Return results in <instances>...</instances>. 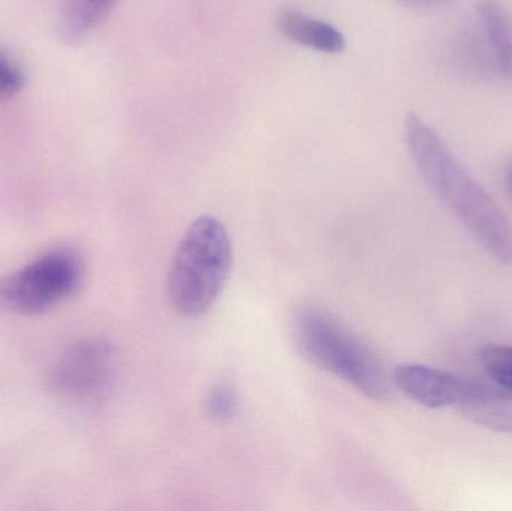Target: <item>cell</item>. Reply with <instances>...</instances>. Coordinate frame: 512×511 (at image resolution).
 <instances>
[{
    "instance_id": "cell-15",
    "label": "cell",
    "mask_w": 512,
    "mask_h": 511,
    "mask_svg": "<svg viewBox=\"0 0 512 511\" xmlns=\"http://www.w3.org/2000/svg\"><path fill=\"white\" fill-rule=\"evenodd\" d=\"M505 179H507L508 188H510V192L512 194V159L510 164L507 165V171H505Z\"/></svg>"
},
{
    "instance_id": "cell-4",
    "label": "cell",
    "mask_w": 512,
    "mask_h": 511,
    "mask_svg": "<svg viewBox=\"0 0 512 511\" xmlns=\"http://www.w3.org/2000/svg\"><path fill=\"white\" fill-rule=\"evenodd\" d=\"M83 263L74 251L59 249L0 279V309L33 315L48 311L75 293Z\"/></svg>"
},
{
    "instance_id": "cell-14",
    "label": "cell",
    "mask_w": 512,
    "mask_h": 511,
    "mask_svg": "<svg viewBox=\"0 0 512 511\" xmlns=\"http://www.w3.org/2000/svg\"><path fill=\"white\" fill-rule=\"evenodd\" d=\"M400 2L415 6V8H435V6L444 5L450 0H400Z\"/></svg>"
},
{
    "instance_id": "cell-8",
    "label": "cell",
    "mask_w": 512,
    "mask_h": 511,
    "mask_svg": "<svg viewBox=\"0 0 512 511\" xmlns=\"http://www.w3.org/2000/svg\"><path fill=\"white\" fill-rule=\"evenodd\" d=\"M277 27L288 41L319 53L339 54L346 47L345 35L336 26L295 8L280 12Z\"/></svg>"
},
{
    "instance_id": "cell-13",
    "label": "cell",
    "mask_w": 512,
    "mask_h": 511,
    "mask_svg": "<svg viewBox=\"0 0 512 511\" xmlns=\"http://www.w3.org/2000/svg\"><path fill=\"white\" fill-rule=\"evenodd\" d=\"M23 86V72L11 57L0 51V101L14 98Z\"/></svg>"
},
{
    "instance_id": "cell-2",
    "label": "cell",
    "mask_w": 512,
    "mask_h": 511,
    "mask_svg": "<svg viewBox=\"0 0 512 511\" xmlns=\"http://www.w3.org/2000/svg\"><path fill=\"white\" fill-rule=\"evenodd\" d=\"M298 353L322 371L336 375L373 401L393 396V380L375 351L331 312L304 305L292 318Z\"/></svg>"
},
{
    "instance_id": "cell-9",
    "label": "cell",
    "mask_w": 512,
    "mask_h": 511,
    "mask_svg": "<svg viewBox=\"0 0 512 511\" xmlns=\"http://www.w3.org/2000/svg\"><path fill=\"white\" fill-rule=\"evenodd\" d=\"M477 14L493 68L502 77H512V20L499 0H477Z\"/></svg>"
},
{
    "instance_id": "cell-5",
    "label": "cell",
    "mask_w": 512,
    "mask_h": 511,
    "mask_svg": "<svg viewBox=\"0 0 512 511\" xmlns=\"http://www.w3.org/2000/svg\"><path fill=\"white\" fill-rule=\"evenodd\" d=\"M116 375V348L105 339H83L57 360L50 374V389L68 404L98 407L110 396Z\"/></svg>"
},
{
    "instance_id": "cell-11",
    "label": "cell",
    "mask_w": 512,
    "mask_h": 511,
    "mask_svg": "<svg viewBox=\"0 0 512 511\" xmlns=\"http://www.w3.org/2000/svg\"><path fill=\"white\" fill-rule=\"evenodd\" d=\"M207 414L216 422H230L240 410L239 392L228 381H219L210 387L206 396Z\"/></svg>"
},
{
    "instance_id": "cell-10",
    "label": "cell",
    "mask_w": 512,
    "mask_h": 511,
    "mask_svg": "<svg viewBox=\"0 0 512 511\" xmlns=\"http://www.w3.org/2000/svg\"><path fill=\"white\" fill-rule=\"evenodd\" d=\"M119 0H65L59 14V35L68 44L86 38L111 14Z\"/></svg>"
},
{
    "instance_id": "cell-6",
    "label": "cell",
    "mask_w": 512,
    "mask_h": 511,
    "mask_svg": "<svg viewBox=\"0 0 512 511\" xmlns=\"http://www.w3.org/2000/svg\"><path fill=\"white\" fill-rule=\"evenodd\" d=\"M466 378L432 366L406 363L394 371L393 383L409 399L432 408L456 407Z\"/></svg>"
},
{
    "instance_id": "cell-3",
    "label": "cell",
    "mask_w": 512,
    "mask_h": 511,
    "mask_svg": "<svg viewBox=\"0 0 512 511\" xmlns=\"http://www.w3.org/2000/svg\"><path fill=\"white\" fill-rule=\"evenodd\" d=\"M233 266L230 234L215 216L195 219L177 246L168 273L171 305L185 317L206 314L221 296Z\"/></svg>"
},
{
    "instance_id": "cell-7",
    "label": "cell",
    "mask_w": 512,
    "mask_h": 511,
    "mask_svg": "<svg viewBox=\"0 0 512 511\" xmlns=\"http://www.w3.org/2000/svg\"><path fill=\"white\" fill-rule=\"evenodd\" d=\"M457 410L490 431L512 434V390L466 378Z\"/></svg>"
},
{
    "instance_id": "cell-1",
    "label": "cell",
    "mask_w": 512,
    "mask_h": 511,
    "mask_svg": "<svg viewBox=\"0 0 512 511\" xmlns=\"http://www.w3.org/2000/svg\"><path fill=\"white\" fill-rule=\"evenodd\" d=\"M409 155L430 189L501 264L512 266V225L504 210L469 174L444 138L417 114L405 122Z\"/></svg>"
},
{
    "instance_id": "cell-12",
    "label": "cell",
    "mask_w": 512,
    "mask_h": 511,
    "mask_svg": "<svg viewBox=\"0 0 512 511\" xmlns=\"http://www.w3.org/2000/svg\"><path fill=\"white\" fill-rule=\"evenodd\" d=\"M480 359L493 383L512 390V347L487 345Z\"/></svg>"
}]
</instances>
